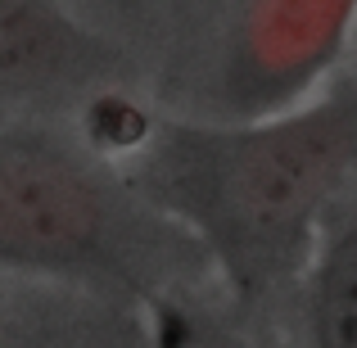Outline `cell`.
<instances>
[{
  "label": "cell",
  "mask_w": 357,
  "mask_h": 348,
  "mask_svg": "<svg viewBox=\"0 0 357 348\" xmlns=\"http://www.w3.org/2000/svg\"><path fill=\"white\" fill-rule=\"evenodd\" d=\"M307 348H357V181L326 218L303 271Z\"/></svg>",
  "instance_id": "obj_5"
},
{
  "label": "cell",
  "mask_w": 357,
  "mask_h": 348,
  "mask_svg": "<svg viewBox=\"0 0 357 348\" xmlns=\"http://www.w3.org/2000/svg\"><path fill=\"white\" fill-rule=\"evenodd\" d=\"M18 331H23V321H14L9 303L0 298V348H18Z\"/></svg>",
  "instance_id": "obj_7"
},
{
  "label": "cell",
  "mask_w": 357,
  "mask_h": 348,
  "mask_svg": "<svg viewBox=\"0 0 357 348\" xmlns=\"http://www.w3.org/2000/svg\"><path fill=\"white\" fill-rule=\"evenodd\" d=\"M158 348H172V344H158ZM185 348H249L244 340L236 335H222V331H208V335H190V344Z\"/></svg>",
  "instance_id": "obj_6"
},
{
  "label": "cell",
  "mask_w": 357,
  "mask_h": 348,
  "mask_svg": "<svg viewBox=\"0 0 357 348\" xmlns=\"http://www.w3.org/2000/svg\"><path fill=\"white\" fill-rule=\"evenodd\" d=\"M118 167L195 235L236 298H262L307 271L326 218L357 181V77L267 118H158Z\"/></svg>",
  "instance_id": "obj_1"
},
{
  "label": "cell",
  "mask_w": 357,
  "mask_h": 348,
  "mask_svg": "<svg viewBox=\"0 0 357 348\" xmlns=\"http://www.w3.org/2000/svg\"><path fill=\"white\" fill-rule=\"evenodd\" d=\"M357 0H240L218 68L227 118H267L317 96L349 50Z\"/></svg>",
  "instance_id": "obj_3"
},
{
  "label": "cell",
  "mask_w": 357,
  "mask_h": 348,
  "mask_svg": "<svg viewBox=\"0 0 357 348\" xmlns=\"http://www.w3.org/2000/svg\"><path fill=\"white\" fill-rule=\"evenodd\" d=\"M118 68L122 54L63 0H0V114L36 96H96Z\"/></svg>",
  "instance_id": "obj_4"
},
{
  "label": "cell",
  "mask_w": 357,
  "mask_h": 348,
  "mask_svg": "<svg viewBox=\"0 0 357 348\" xmlns=\"http://www.w3.org/2000/svg\"><path fill=\"white\" fill-rule=\"evenodd\" d=\"M181 267H208L195 235L82 131L0 114V271L154 308Z\"/></svg>",
  "instance_id": "obj_2"
}]
</instances>
